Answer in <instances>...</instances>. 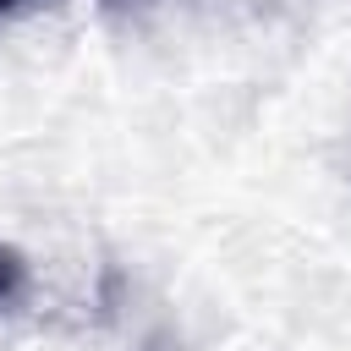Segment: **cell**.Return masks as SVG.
Instances as JSON below:
<instances>
[{
  "label": "cell",
  "mask_w": 351,
  "mask_h": 351,
  "mask_svg": "<svg viewBox=\"0 0 351 351\" xmlns=\"http://www.w3.org/2000/svg\"><path fill=\"white\" fill-rule=\"evenodd\" d=\"M22 5H33V0H0V16H11V11H22Z\"/></svg>",
  "instance_id": "2"
},
{
  "label": "cell",
  "mask_w": 351,
  "mask_h": 351,
  "mask_svg": "<svg viewBox=\"0 0 351 351\" xmlns=\"http://www.w3.org/2000/svg\"><path fill=\"white\" fill-rule=\"evenodd\" d=\"M22 280H27V263H22V252L0 241V302H11V296L22 291Z\"/></svg>",
  "instance_id": "1"
}]
</instances>
